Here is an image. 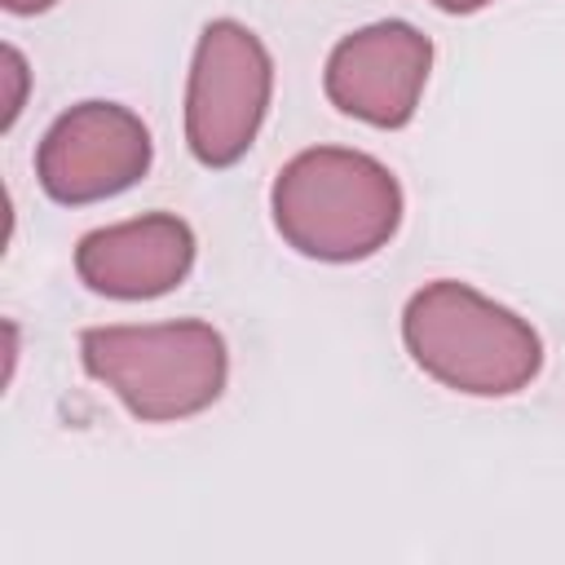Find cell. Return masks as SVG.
Segmentation results:
<instances>
[{"instance_id": "obj_7", "label": "cell", "mask_w": 565, "mask_h": 565, "mask_svg": "<svg viewBox=\"0 0 565 565\" xmlns=\"http://www.w3.org/2000/svg\"><path fill=\"white\" fill-rule=\"evenodd\" d=\"M194 265V230L172 212H146L88 230L75 247V274L110 300H154L185 282Z\"/></svg>"}, {"instance_id": "obj_2", "label": "cell", "mask_w": 565, "mask_h": 565, "mask_svg": "<svg viewBox=\"0 0 565 565\" xmlns=\"http://www.w3.org/2000/svg\"><path fill=\"white\" fill-rule=\"evenodd\" d=\"M402 340L424 375L472 397L521 393L543 366L539 331L455 278H437L406 300Z\"/></svg>"}, {"instance_id": "obj_8", "label": "cell", "mask_w": 565, "mask_h": 565, "mask_svg": "<svg viewBox=\"0 0 565 565\" xmlns=\"http://www.w3.org/2000/svg\"><path fill=\"white\" fill-rule=\"evenodd\" d=\"M0 62H4V115H0V124L13 128V119L22 115V97H26V62L13 44H4Z\"/></svg>"}, {"instance_id": "obj_4", "label": "cell", "mask_w": 565, "mask_h": 565, "mask_svg": "<svg viewBox=\"0 0 565 565\" xmlns=\"http://www.w3.org/2000/svg\"><path fill=\"white\" fill-rule=\"evenodd\" d=\"M274 93V62L256 31L216 18L199 31L185 84V141L203 168H230L260 132Z\"/></svg>"}, {"instance_id": "obj_1", "label": "cell", "mask_w": 565, "mask_h": 565, "mask_svg": "<svg viewBox=\"0 0 565 565\" xmlns=\"http://www.w3.org/2000/svg\"><path fill=\"white\" fill-rule=\"evenodd\" d=\"M274 230L287 247L309 260H366L375 256L402 221L397 177L344 146H313L282 163L269 190Z\"/></svg>"}, {"instance_id": "obj_6", "label": "cell", "mask_w": 565, "mask_h": 565, "mask_svg": "<svg viewBox=\"0 0 565 565\" xmlns=\"http://www.w3.org/2000/svg\"><path fill=\"white\" fill-rule=\"evenodd\" d=\"M428 71L433 40L419 26L388 18L344 35L327 57L322 84L335 110L371 128H402L415 119Z\"/></svg>"}, {"instance_id": "obj_5", "label": "cell", "mask_w": 565, "mask_h": 565, "mask_svg": "<svg viewBox=\"0 0 565 565\" xmlns=\"http://www.w3.org/2000/svg\"><path fill=\"white\" fill-rule=\"evenodd\" d=\"M150 128L119 102H79L62 110L40 150L35 177L53 203H97L137 185L150 168Z\"/></svg>"}, {"instance_id": "obj_3", "label": "cell", "mask_w": 565, "mask_h": 565, "mask_svg": "<svg viewBox=\"0 0 565 565\" xmlns=\"http://www.w3.org/2000/svg\"><path fill=\"white\" fill-rule=\"evenodd\" d=\"M84 371L106 384L137 419L168 424L207 411L225 393L230 353L212 322L88 327L79 335Z\"/></svg>"}, {"instance_id": "obj_10", "label": "cell", "mask_w": 565, "mask_h": 565, "mask_svg": "<svg viewBox=\"0 0 565 565\" xmlns=\"http://www.w3.org/2000/svg\"><path fill=\"white\" fill-rule=\"evenodd\" d=\"M437 9H446V13H477V9H486L490 0H433Z\"/></svg>"}, {"instance_id": "obj_9", "label": "cell", "mask_w": 565, "mask_h": 565, "mask_svg": "<svg viewBox=\"0 0 565 565\" xmlns=\"http://www.w3.org/2000/svg\"><path fill=\"white\" fill-rule=\"evenodd\" d=\"M9 13H18V18H31V13H44V9H53L57 0H0Z\"/></svg>"}]
</instances>
